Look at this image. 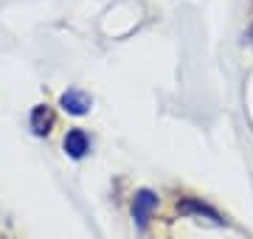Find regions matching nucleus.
<instances>
[{"label": "nucleus", "mask_w": 253, "mask_h": 239, "mask_svg": "<svg viewBox=\"0 0 253 239\" xmlns=\"http://www.w3.org/2000/svg\"><path fill=\"white\" fill-rule=\"evenodd\" d=\"M155 208H158V194L149 192V189L135 192V200H132V220L138 222V228H144L146 222H149Z\"/></svg>", "instance_id": "obj_1"}, {"label": "nucleus", "mask_w": 253, "mask_h": 239, "mask_svg": "<svg viewBox=\"0 0 253 239\" xmlns=\"http://www.w3.org/2000/svg\"><path fill=\"white\" fill-rule=\"evenodd\" d=\"M90 104H93V99L84 90H79V87H71V90H65L62 96H59V107H62L65 113H71V116H84V113H90Z\"/></svg>", "instance_id": "obj_2"}, {"label": "nucleus", "mask_w": 253, "mask_h": 239, "mask_svg": "<svg viewBox=\"0 0 253 239\" xmlns=\"http://www.w3.org/2000/svg\"><path fill=\"white\" fill-rule=\"evenodd\" d=\"M65 152L73 158V160H79L90 152V138H87V132L84 129H71L68 135H65Z\"/></svg>", "instance_id": "obj_3"}, {"label": "nucleus", "mask_w": 253, "mask_h": 239, "mask_svg": "<svg viewBox=\"0 0 253 239\" xmlns=\"http://www.w3.org/2000/svg\"><path fill=\"white\" fill-rule=\"evenodd\" d=\"M51 124H54V116H51V110L45 104H40V107L31 110V129H34V135H48Z\"/></svg>", "instance_id": "obj_4"}, {"label": "nucleus", "mask_w": 253, "mask_h": 239, "mask_svg": "<svg viewBox=\"0 0 253 239\" xmlns=\"http://www.w3.org/2000/svg\"><path fill=\"white\" fill-rule=\"evenodd\" d=\"M177 211L180 214H206V217H211V220L217 222V225H222V220H219V214L214 211V208H208V205H203V202H194V200H186L177 205Z\"/></svg>", "instance_id": "obj_5"}, {"label": "nucleus", "mask_w": 253, "mask_h": 239, "mask_svg": "<svg viewBox=\"0 0 253 239\" xmlns=\"http://www.w3.org/2000/svg\"><path fill=\"white\" fill-rule=\"evenodd\" d=\"M245 37H248V42H251V45H253V26L248 28V34H245Z\"/></svg>", "instance_id": "obj_6"}]
</instances>
